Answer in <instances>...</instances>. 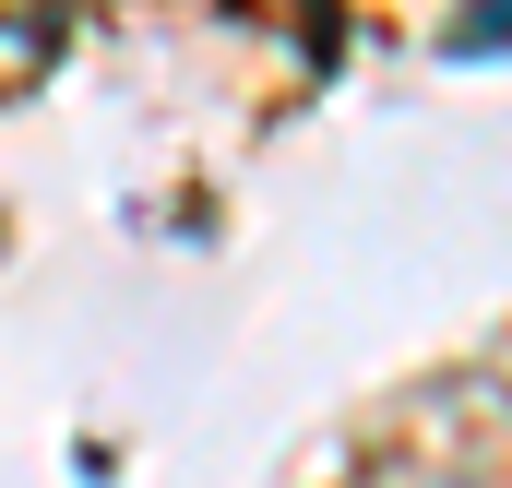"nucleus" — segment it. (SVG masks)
Instances as JSON below:
<instances>
[]
</instances>
